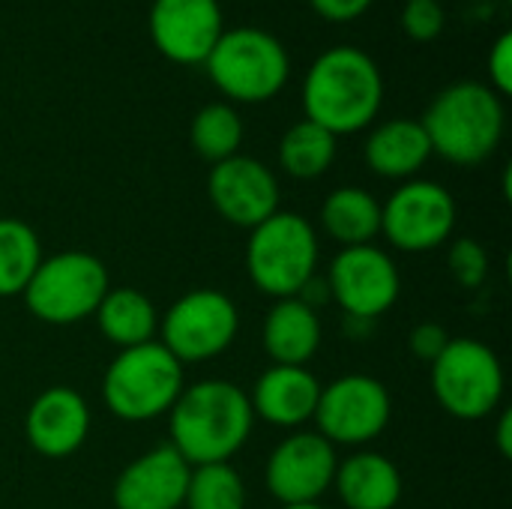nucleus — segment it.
Wrapping results in <instances>:
<instances>
[{
    "mask_svg": "<svg viewBox=\"0 0 512 509\" xmlns=\"http://www.w3.org/2000/svg\"><path fill=\"white\" fill-rule=\"evenodd\" d=\"M255 414L249 393L231 381L207 378L183 387L180 399L168 411L171 447L192 465L228 462L249 441Z\"/></svg>",
    "mask_w": 512,
    "mask_h": 509,
    "instance_id": "1",
    "label": "nucleus"
},
{
    "mask_svg": "<svg viewBox=\"0 0 512 509\" xmlns=\"http://www.w3.org/2000/svg\"><path fill=\"white\" fill-rule=\"evenodd\" d=\"M384 99V78L378 63L354 45H336L318 54L303 81L306 120L333 135L366 129Z\"/></svg>",
    "mask_w": 512,
    "mask_h": 509,
    "instance_id": "2",
    "label": "nucleus"
},
{
    "mask_svg": "<svg viewBox=\"0 0 512 509\" xmlns=\"http://www.w3.org/2000/svg\"><path fill=\"white\" fill-rule=\"evenodd\" d=\"M432 153L453 165H480L504 138V102L483 81H456L444 87L423 114Z\"/></svg>",
    "mask_w": 512,
    "mask_h": 509,
    "instance_id": "3",
    "label": "nucleus"
},
{
    "mask_svg": "<svg viewBox=\"0 0 512 509\" xmlns=\"http://www.w3.org/2000/svg\"><path fill=\"white\" fill-rule=\"evenodd\" d=\"M318 267V234L300 213L276 210L249 234L246 270L252 285L273 297H297Z\"/></svg>",
    "mask_w": 512,
    "mask_h": 509,
    "instance_id": "4",
    "label": "nucleus"
},
{
    "mask_svg": "<svg viewBox=\"0 0 512 509\" xmlns=\"http://www.w3.org/2000/svg\"><path fill=\"white\" fill-rule=\"evenodd\" d=\"M183 387V363H177L162 342H147L126 348L111 360L102 381V399L117 420L147 423L168 414Z\"/></svg>",
    "mask_w": 512,
    "mask_h": 509,
    "instance_id": "5",
    "label": "nucleus"
},
{
    "mask_svg": "<svg viewBox=\"0 0 512 509\" xmlns=\"http://www.w3.org/2000/svg\"><path fill=\"white\" fill-rule=\"evenodd\" d=\"M204 63L213 84L237 102L273 99L291 72L285 45L261 27L222 30Z\"/></svg>",
    "mask_w": 512,
    "mask_h": 509,
    "instance_id": "6",
    "label": "nucleus"
},
{
    "mask_svg": "<svg viewBox=\"0 0 512 509\" xmlns=\"http://www.w3.org/2000/svg\"><path fill=\"white\" fill-rule=\"evenodd\" d=\"M108 270L90 252H60L42 258L24 288V306L33 318L54 327H69L93 318L108 294Z\"/></svg>",
    "mask_w": 512,
    "mask_h": 509,
    "instance_id": "7",
    "label": "nucleus"
},
{
    "mask_svg": "<svg viewBox=\"0 0 512 509\" xmlns=\"http://www.w3.org/2000/svg\"><path fill=\"white\" fill-rule=\"evenodd\" d=\"M432 393L438 405L465 423L486 420L504 399V366L477 339H450L432 363Z\"/></svg>",
    "mask_w": 512,
    "mask_h": 509,
    "instance_id": "8",
    "label": "nucleus"
},
{
    "mask_svg": "<svg viewBox=\"0 0 512 509\" xmlns=\"http://www.w3.org/2000/svg\"><path fill=\"white\" fill-rule=\"evenodd\" d=\"M240 330V312L231 297L216 288L183 294L159 315L162 348L177 363H204L225 354Z\"/></svg>",
    "mask_w": 512,
    "mask_h": 509,
    "instance_id": "9",
    "label": "nucleus"
},
{
    "mask_svg": "<svg viewBox=\"0 0 512 509\" xmlns=\"http://www.w3.org/2000/svg\"><path fill=\"white\" fill-rule=\"evenodd\" d=\"M390 414L393 402L378 378L342 375L321 387L312 420L318 423V435H324L333 447H363L387 429Z\"/></svg>",
    "mask_w": 512,
    "mask_h": 509,
    "instance_id": "10",
    "label": "nucleus"
},
{
    "mask_svg": "<svg viewBox=\"0 0 512 509\" xmlns=\"http://www.w3.org/2000/svg\"><path fill=\"white\" fill-rule=\"evenodd\" d=\"M456 228V201L435 180L402 183L381 204V234L399 252H432Z\"/></svg>",
    "mask_w": 512,
    "mask_h": 509,
    "instance_id": "11",
    "label": "nucleus"
},
{
    "mask_svg": "<svg viewBox=\"0 0 512 509\" xmlns=\"http://www.w3.org/2000/svg\"><path fill=\"white\" fill-rule=\"evenodd\" d=\"M324 282L330 300H336L342 312L357 321L381 318L402 294V276L396 261L372 243L342 249L330 261Z\"/></svg>",
    "mask_w": 512,
    "mask_h": 509,
    "instance_id": "12",
    "label": "nucleus"
},
{
    "mask_svg": "<svg viewBox=\"0 0 512 509\" xmlns=\"http://www.w3.org/2000/svg\"><path fill=\"white\" fill-rule=\"evenodd\" d=\"M339 468L336 447L318 432H294L276 444L267 456L264 483L267 492L282 504H318L333 489V477Z\"/></svg>",
    "mask_w": 512,
    "mask_h": 509,
    "instance_id": "13",
    "label": "nucleus"
},
{
    "mask_svg": "<svg viewBox=\"0 0 512 509\" xmlns=\"http://www.w3.org/2000/svg\"><path fill=\"white\" fill-rule=\"evenodd\" d=\"M207 192L225 222L249 231L279 210V183L273 171L261 159L243 153L213 165Z\"/></svg>",
    "mask_w": 512,
    "mask_h": 509,
    "instance_id": "14",
    "label": "nucleus"
},
{
    "mask_svg": "<svg viewBox=\"0 0 512 509\" xmlns=\"http://www.w3.org/2000/svg\"><path fill=\"white\" fill-rule=\"evenodd\" d=\"M219 0H153L150 36L174 63H204L222 36Z\"/></svg>",
    "mask_w": 512,
    "mask_h": 509,
    "instance_id": "15",
    "label": "nucleus"
},
{
    "mask_svg": "<svg viewBox=\"0 0 512 509\" xmlns=\"http://www.w3.org/2000/svg\"><path fill=\"white\" fill-rule=\"evenodd\" d=\"M192 465L171 447H153L129 462L114 480V509H180Z\"/></svg>",
    "mask_w": 512,
    "mask_h": 509,
    "instance_id": "16",
    "label": "nucleus"
},
{
    "mask_svg": "<svg viewBox=\"0 0 512 509\" xmlns=\"http://www.w3.org/2000/svg\"><path fill=\"white\" fill-rule=\"evenodd\" d=\"M90 408L72 387L42 390L24 417L27 444L45 459H66L87 441Z\"/></svg>",
    "mask_w": 512,
    "mask_h": 509,
    "instance_id": "17",
    "label": "nucleus"
},
{
    "mask_svg": "<svg viewBox=\"0 0 512 509\" xmlns=\"http://www.w3.org/2000/svg\"><path fill=\"white\" fill-rule=\"evenodd\" d=\"M321 381L306 366H270L252 387V414L279 429H297L315 417Z\"/></svg>",
    "mask_w": 512,
    "mask_h": 509,
    "instance_id": "18",
    "label": "nucleus"
},
{
    "mask_svg": "<svg viewBox=\"0 0 512 509\" xmlns=\"http://www.w3.org/2000/svg\"><path fill=\"white\" fill-rule=\"evenodd\" d=\"M264 354L273 366H306L321 348V318L300 297L276 300L261 327Z\"/></svg>",
    "mask_w": 512,
    "mask_h": 509,
    "instance_id": "19",
    "label": "nucleus"
},
{
    "mask_svg": "<svg viewBox=\"0 0 512 509\" xmlns=\"http://www.w3.org/2000/svg\"><path fill=\"white\" fill-rule=\"evenodd\" d=\"M333 489L348 509H396L402 498V474L387 456L363 450L339 462Z\"/></svg>",
    "mask_w": 512,
    "mask_h": 509,
    "instance_id": "20",
    "label": "nucleus"
},
{
    "mask_svg": "<svg viewBox=\"0 0 512 509\" xmlns=\"http://www.w3.org/2000/svg\"><path fill=\"white\" fill-rule=\"evenodd\" d=\"M432 156L429 135L420 120H387L366 138V162L375 174L390 180L414 177Z\"/></svg>",
    "mask_w": 512,
    "mask_h": 509,
    "instance_id": "21",
    "label": "nucleus"
},
{
    "mask_svg": "<svg viewBox=\"0 0 512 509\" xmlns=\"http://www.w3.org/2000/svg\"><path fill=\"white\" fill-rule=\"evenodd\" d=\"M93 318L102 336L120 351L147 345L159 333V312L138 288H108Z\"/></svg>",
    "mask_w": 512,
    "mask_h": 509,
    "instance_id": "22",
    "label": "nucleus"
},
{
    "mask_svg": "<svg viewBox=\"0 0 512 509\" xmlns=\"http://www.w3.org/2000/svg\"><path fill=\"white\" fill-rule=\"evenodd\" d=\"M321 228L342 249L369 246L381 234V204L360 186H339L321 204Z\"/></svg>",
    "mask_w": 512,
    "mask_h": 509,
    "instance_id": "23",
    "label": "nucleus"
},
{
    "mask_svg": "<svg viewBox=\"0 0 512 509\" xmlns=\"http://www.w3.org/2000/svg\"><path fill=\"white\" fill-rule=\"evenodd\" d=\"M333 159H336V135L312 120H300L282 135L279 162L297 180L321 177L333 165Z\"/></svg>",
    "mask_w": 512,
    "mask_h": 509,
    "instance_id": "24",
    "label": "nucleus"
},
{
    "mask_svg": "<svg viewBox=\"0 0 512 509\" xmlns=\"http://www.w3.org/2000/svg\"><path fill=\"white\" fill-rule=\"evenodd\" d=\"M39 264L36 231L21 219H0V297H21Z\"/></svg>",
    "mask_w": 512,
    "mask_h": 509,
    "instance_id": "25",
    "label": "nucleus"
},
{
    "mask_svg": "<svg viewBox=\"0 0 512 509\" xmlns=\"http://www.w3.org/2000/svg\"><path fill=\"white\" fill-rule=\"evenodd\" d=\"M189 141H192V150L207 159V162H222V159H231L240 153V144H243V120L240 114L225 105V102H210L204 105L195 117H192V126H189Z\"/></svg>",
    "mask_w": 512,
    "mask_h": 509,
    "instance_id": "26",
    "label": "nucleus"
},
{
    "mask_svg": "<svg viewBox=\"0 0 512 509\" xmlns=\"http://www.w3.org/2000/svg\"><path fill=\"white\" fill-rule=\"evenodd\" d=\"M186 509H246V483L231 462L198 465L189 474Z\"/></svg>",
    "mask_w": 512,
    "mask_h": 509,
    "instance_id": "27",
    "label": "nucleus"
},
{
    "mask_svg": "<svg viewBox=\"0 0 512 509\" xmlns=\"http://www.w3.org/2000/svg\"><path fill=\"white\" fill-rule=\"evenodd\" d=\"M447 267L456 285L480 288L489 276V252L474 237H459L447 252Z\"/></svg>",
    "mask_w": 512,
    "mask_h": 509,
    "instance_id": "28",
    "label": "nucleus"
},
{
    "mask_svg": "<svg viewBox=\"0 0 512 509\" xmlns=\"http://www.w3.org/2000/svg\"><path fill=\"white\" fill-rule=\"evenodd\" d=\"M402 27L417 42H432L444 30V6L438 0H405Z\"/></svg>",
    "mask_w": 512,
    "mask_h": 509,
    "instance_id": "29",
    "label": "nucleus"
},
{
    "mask_svg": "<svg viewBox=\"0 0 512 509\" xmlns=\"http://www.w3.org/2000/svg\"><path fill=\"white\" fill-rule=\"evenodd\" d=\"M447 345H450V333H447L441 324H435V321L417 324V327L411 330V336H408L411 354H414L417 360L429 363V366L441 357V351H444Z\"/></svg>",
    "mask_w": 512,
    "mask_h": 509,
    "instance_id": "30",
    "label": "nucleus"
},
{
    "mask_svg": "<svg viewBox=\"0 0 512 509\" xmlns=\"http://www.w3.org/2000/svg\"><path fill=\"white\" fill-rule=\"evenodd\" d=\"M489 75H492V90L495 93H510L512 90V33H501L498 42L489 51Z\"/></svg>",
    "mask_w": 512,
    "mask_h": 509,
    "instance_id": "31",
    "label": "nucleus"
},
{
    "mask_svg": "<svg viewBox=\"0 0 512 509\" xmlns=\"http://www.w3.org/2000/svg\"><path fill=\"white\" fill-rule=\"evenodd\" d=\"M312 6L330 21H354L372 6V0H312Z\"/></svg>",
    "mask_w": 512,
    "mask_h": 509,
    "instance_id": "32",
    "label": "nucleus"
},
{
    "mask_svg": "<svg viewBox=\"0 0 512 509\" xmlns=\"http://www.w3.org/2000/svg\"><path fill=\"white\" fill-rule=\"evenodd\" d=\"M495 441H498V450H501V456H504V459H510L512 456V414L510 411H504V414H501V423H498Z\"/></svg>",
    "mask_w": 512,
    "mask_h": 509,
    "instance_id": "33",
    "label": "nucleus"
},
{
    "mask_svg": "<svg viewBox=\"0 0 512 509\" xmlns=\"http://www.w3.org/2000/svg\"><path fill=\"white\" fill-rule=\"evenodd\" d=\"M282 509H324L321 504H294V507H282Z\"/></svg>",
    "mask_w": 512,
    "mask_h": 509,
    "instance_id": "34",
    "label": "nucleus"
}]
</instances>
